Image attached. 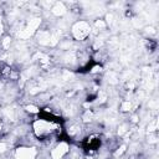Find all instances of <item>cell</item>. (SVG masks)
<instances>
[{"label": "cell", "instance_id": "obj_1", "mask_svg": "<svg viewBox=\"0 0 159 159\" xmlns=\"http://www.w3.org/2000/svg\"><path fill=\"white\" fill-rule=\"evenodd\" d=\"M57 124L46 119H35L32 122V132L35 134V137L45 139L50 135H52L55 133V130L57 129Z\"/></svg>", "mask_w": 159, "mask_h": 159}, {"label": "cell", "instance_id": "obj_2", "mask_svg": "<svg viewBox=\"0 0 159 159\" xmlns=\"http://www.w3.org/2000/svg\"><path fill=\"white\" fill-rule=\"evenodd\" d=\"M92 34V26L86 20H77L71 26V35L76 41H84Z\"/></svg>", "mask_w": 159, "mask_h": 159}, {"label": "cell", "instance_id": "obj_3", "mask_svg": "<svg viewBox=\"0 0 159 159\" xmlns=\"http://www.w3.org/2000/svg\"><path fill=\"white\" fill-rule=\"evenodd\" d=\"M41 22H42V19H41L40 16L31 17V19L27 21L26 26H25L22 30H20V31L17 32V37L21 39V40H27V39L32 37V36L36 34V31L40 29Z\"/></svg>", "mask_w": 159, "mask_h": 159}, {"label": "cell", "instance_id": "obj_4", "mask_svg": "<svg viewBox=\"0 0 159 159\" xmlns=\"http://www.w3.org/2000/svg\"><path fill=\"white\" fill-rule=\"evenodd\" d=\"M37 150L34 147H17L14 152L15 159H36Z\"/></svg>", "mask_w": 159, "mask_h": 159}, {"label": "cell", "instance_id": "obj_5", "mask_svg": "<svg viewBox=\"0 0 159 159\" xmlns=\"http://www.w3.org/2000/svg\"><path fill=\"white\" fill-rule=\"evenodd\" d=\"M68 153H70V144L62 140L51 149L50 155H51V159H63Z\"/></svg>", "mask_w": 159, "mask_h": 159}, {"label": "cell", "instance_id": "obj_6", "mask_svg": "<svg viewBox=\"0 0 159 159\" xmlns=\"http://www.w3.org/2000/svg\"><path fill=\"white\" fill-rule=\"evenodd\" d=\"M34 36H35V39H36L39 45H41V46H50V40H51L50 30H46V29L40 30L39 29Z\"/></svg>", "mask_w": 159, "mask_h": 159}, {"label": "cell", "instance_id": "obj_7", "mask_svg": "<svg viewBox=\"0 0 159 159\" xmlns=\"http://www.w3.org/2000/svg\"><path fill=\"white\" fill-rule=\"evenodd\" d=\"M51 14L56 17H61L65 16L67 14V7L65 5V2L62 1H56L52 6H51Z\"/></svg>", "mask_w": 159, "mask_h": 159}, {"label": "cell", "instance_id": "obj_8", "mask_svg": "<svg viewBox=\"0 0 159 159\" xmlns=\"http://www.w3.org/2000/svg\"><path fill=\"white\" fill-rule=\"evenodd\" d=\"M93 119H94V114H93V112H92L91 109H87V111L83 112V114H82V122H83L84 124L92 123Z\"/></svg>", "mask_w": 159, "mask_h": 159}, {"label": "cell", "instance_id": "obj_9", "mask_svg": "<svg viewBox=\"0 0 159 159\" xmlns=\"http://www.w3.org/2000/svg\"><path fill=\"white\" fill-rule=\"evenodd\" d=\"M132 108H133L132 102H130V101H127V99L122 101V103H120V106H119V111H120L122 113H128V112L132 111Z\"/></svg>", "mask_w": 159, "mask_h": 159}, {"label": "cell", "instance_id": "obj_10", "mask_svg": "<svg viewBox=\"0 0 159 159\" xmlns=\"http://www.w3.org/2000/svg\"><path fill=\"white\" fill-rule=\"evenodd\" d=\"M24 109H25V112L29 113V114H39V113H40V107H37V106L34 104V103L26 104V106L24 107Z\"/></svg>", "mask_w": 159, "mask_h": 159}, {"label": "cell", "instance_id": "obj_11", "mask_svg": "<svg viewBox=\"0 0 159 159\" xmlns=\"http://www.w3.org/2000/svg\"><path fill=\"white\" fill-rule=\"evenodd\" d=\"M11 36L10 35H6V36H4L2 37V40H1V48L2 50H7V48H10V45H11Z\"/></svg>", "mask_w": 159, "mask_h": 159}, {"label": "cell", "instance_id": "obj_12", "mask_svg": "<svg viewBox=\"0 0 159 159\" xmlns=\"http://www.w3.org/2000/svg\"><path fill=\"white\" fill-rule=\"evenodd\" d=\"M157 129H158V120L157 119L150 120L149 124H148V127H147V132L148 133H155Z\"/></svg>", "mask_w": 159, "mask_h": 159}, {"label": "cell", "instance_id": "obj_13", "mask_svg": "<svg viewBox=\"0 0 159 159\" xmlns=\"http://www.w3.org/2000/svg\"><path fill=\"white\" fill-rule=\"evenodd\" d=\"M127 152V144L125 143H123V144H120V147H118L117 148V150L113 153V155L116 157V158H118V157H120L123 153H125Z\"/></svg>", "mask_w": 159, "mask_h": 159}, {"label": "cell", "instance_id": "obj_14", "mask_svg": "<svg viewBox=\"0 0 159 159\" xmlns=\"http://www.w3.org/2000/svg\"><path fill=\"white\" fill-rule=\"evenodd\" d=\"M104 22H106L107 27L111 26V25L114 22V14H113V12H107L106 16H104Z\"/></svg>", "mask_w": 159, "mask_h": 159}, {"label": "cell", "instance_id": "obj_15", "mask_svg": "<svg viewBox=\"0 0 159 159\" xmlns=\"http://www.w3.org/2000/svg\"><path fill=\"white\" fill-rule=\"evenodd\" d=\"M125 133H128V124H125V123L119 124V127H118V129H117V134H118L119 137H122V135H124Z\"/></svg>", "mask_w": 159, "mask_h": 159}, {"label": "cell", "instance_id": "obj_16", "mask_svg": "<svg viewBox=\"0 0 159 159\" xmlns=\"http://www.w3.org/2000/svg\"><path fill=\"white\" fill-rule=\"evenodd\" d=\"M94 27H96L97 30H104V29L107 27V25H106L104 20L98 19V20H94Z\"/></svg>", "mask_w": 159, "mask_h": 159}, {"label": "cell", "instance_id": "obj_17", "mask_svg": "<svg viewBox=\"0 0 159 159\" xmlns=\"http://www.w3.org/2000/svg\"><path fill=\"white\" fill-rule=\"evenodd\" d=\"M4 113L6 114V117H7L9 119H11V120L15 119V111H14L12 108H6V109L4 111Z\"/></svg>", "mask_w": 159, "mask_h": 159}, {"label": "cell", "instance_id": "obj_18", "mask_svg": "<svg viewBox=\"0 0 159 159\" xmlns=\"http://www.w3.org/2000/svg\"><path fill=\"white\" fill-rule=\"evenodd\" d=\"M144 32L147 34V35H155L157 34V30H155V27L154 26H145L144 27Z\"/></svg>", "mask_w": 159, "mask_h": 159}, {"label": "cell", "instance_id": "obj_19", "mask_svg": "<svg viewBox=\"0 0 159 159\" xmlns=\"http://www.w3.org/2000/svg\"><path fill=\"white\" fill-rule=\"evenodd\" d=\"M7 149H9V144H7L6 142L0 140V154L6 153V152H7Z\"/></svg>", "mask_w": 159, "mask_h": 159}, {"label": "cell", "instance_id": "obj_20", "mask_svg": "<svg viewBox=\"0 0 159 159\" xmlns=\"http://www.w3.org/2000/svg\"><path fill=\"white\" fill-rule=\"evenodd\" d=\"M78 132V129H77V127L76 125H72V127H70L68 128V134L71 135V137H73V135H76V133Z\"/></svg>", "mask_w": 159, "mask_h": 159}, {"label": "cell", "instance_id": "obj_21", "mask_svg": "<svg viewBox=\"0 0 159 159\" xmlns=\"http://www.w3.org/2000/svg\"><path fill=\"white\" fill-rule=\"evenodd\" d=\"M102 71V66H99V65H96L94 67H92V70H91V73H98V72H101Z\"/></svg>", "mask_w": 159, "mask_h": 159}, {"label": "cell", "instance_id": "obj_22", "mask_svg": "<svg viewBox=\"0 0 159 159\" xmlns=\"http://www.w3.org/2000/svg\"><path fill=\"white\" fill-rule=\"evenodd\" d=\"M138 122H139V119H138V116H137V114H133V116L130 117V123L135 124V123H138Z\"/></svg>", "mask_w": 159, "mask_h": 159}, {"label": "cell", "instance_id": "obj_23", "mask_svg": "<svg viewBox=\"0 0 159 159\" xmlns=\"http://www.w3.org/2000/svg\"><path fill=\"white\" fill-rule=\"evenodd\" d=\"M4 31H5V27H4V22H2V19L0 17V36L4 35Z\"/></svg>", "mask_w": 159, "mask_h": 159}, {"label": "cell", "instance_id": "obj_24", "mask_svg": "<svg viewBox=\"0 0 159 159\" xmlns=\"http://www.w3.org/2000/svg\"><path fill=\"white\" fill-rule=\"evenodd\" d=\"M1 128H2V122L0 120V130H1Z\"/></svg>", "mask_w": 159, "mask_h": 159}]
</instances>
